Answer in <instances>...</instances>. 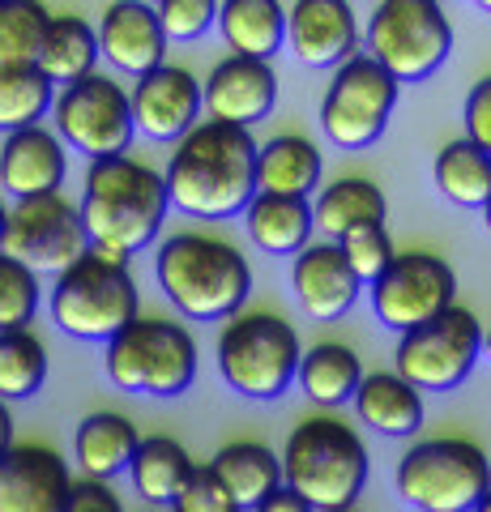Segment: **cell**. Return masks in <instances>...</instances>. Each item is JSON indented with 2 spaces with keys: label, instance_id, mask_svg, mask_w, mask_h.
Instances as JSON below:
<instances>
[{
  "label": "cell",
  "instance_id": "obj_34",
  "mask_svg": "<svg viewBox=\"0 0 491 512\" xmlns=\"http://www.w3.org/2000/svg\"><path fill=\"white\" fill-rule=\"evenodd\" d=\"M47 380V350L30 329L0 333V397L26 402Z\"/></svg>",
  "mask_w": 491,
  "mask_h": 512
},
{
  "label": "cell",
  "instance_id": "obj_4",
  "mask_svg": "<svg viewBox=\"0 0 491 512\" xmlns=\"http://www.w3.org/2000/svg\"><path fill=\"white\" fill-rule=\"evenodd\" d=\"M282 474L316 512H342L368 487V448L355 436V427L316 414L291 431Z\"/></svg>",
  "mask_w": 491,
  "mask_h": 512
},
{
  "label": "cell",
  "instance_id": "obj_49",
  "mask_svg": "<svg viewBox=\"0 0 491 512\" xmlns=\"http://www.w3.org/2000/svg\"><path fill=\"white\" fill-rule=\"evenodd\" d=\"M154 5H158V0H154Z\"/></svg>",
  "mask_w": 491,
  "mask_h": 512
},
{
  "label": "cell",
  "instance_id": "obj_7",
  "mask_svg": "<svg viewBox=\"0 0 491 512\" xmlns=\"http://www.w3.org/2000/svg\"><path fill=\"white\" fill-rule=\"evenodd\" d=\"M299 333L274 312H235L218 338V372L240 397L274 402L299 376Z\"/></svg>",
  "mask_w": 491,
  "mask_h": 512
},
{
  "label": "cell",
  "instance_id": "obj_31",
  "mask_svg": "<svg viewBox=\"0 0 491 512\" xmlns=\"http://www.w3.org/2000/svg\"><path fill=\"white\" fill-rule=\"evenodd\" d=\"M436 188L462 210H483L491 201V154L474 137H457L436 154Z\"/></svg>",
  "mask_w": 491,
  "mask_h": 512
},
{
  "label": "cell",
  "instance_id": "obj_44",
  "mask_svg": "<svg viewBox=\"0 0 491 512\" xmlns=\"http://www.w3.org/2000/svg\"><path fill=\"white\" fill-rule=\"evenodd\" d=\"M483 355L491 359V325H487V333H483Z\"/></svg>",
  "mask_w": 491,
  "mask_h": 512
},
{
  "label": "cell",
  "instance_id": "obj_13",
  "mask_svg": "<svg viewBox=\"0 0 491 512\" xmlns=\"http://www.w3.org/2000/svg\"><path fill=\"white\" fill-rule=\"evenodd\" d=\"M56 133L86 158L124 154L137 133L133 94H124V86L107 73L77 77L56 99Z\"/></svg>",
  "mask_w": 491,
  "mask_h": 512
},
{
  "label": "cell",
  "instance_id": "obj_42",
  "mask_svg": "<svg viewBox=\"0 0 491 512\" xmlns=\"http://www.w3.org/2000/svg\"><path fill=\"white\" fill-rule=\"evenodd\" d=\"M261 512H312V504H308L304 495H299L291 483H282V487L265 500V508H261Z\"/></svg>",
  "mask_w": 491,
  "mask_h": 512
},
{
  "label": "cell",
  "instance_id": "obj_11",
  "mask_svg": "<svg viewBox=\"0 0 491 512\" xmlns=\"http://www.w3.org/2000/svg\"><path fill=\"white\" fill-rule=\"evenodd\" d=\"M479 355H483L479 320H474L470 308L449 303L440 316L406 329L393 359H398V372L410 384H419L423 393H449L474 372Z\"/></svg>",
  "mask_w": 491,
  "mask_h": 512
},
{
  "label": "cell",
  "instance_id": "obj_20",
  "mask_svg": "<svg viewBox=\"0 0 491 512\" xmlns=\"http://www.w3.org/2000/svg\"><path fill=\"white\" fill-rule=\"evenodd\" d=\"M99 43H103V56L116 64L120 73L141 77L167 64V30L163 18H158V5L154 0H116L107 5L103 22H99Z\"/></svg>",
  "mask_w": 491,
  "mask_h": 512
},
{
  "label": "cell",
  "instance_id": "obj_41",
  "mask_svg": "<svg viewBox=\"0 0 491 512\" xmlns=\"http://www.w3.org/2000/svg\"><path fill=\"white\" fill-rule=\"evenodd\" d=\"M65 512H120V500L107 491V478H90L86 474V483H73V495H69Z\"/></svg>",
  "mask_w": 491,
  "mask_h": 512
},
{
  "label": "cell",
  "instance_id": "obj_9",
  "mask_svg": "<svg viewBox=\"0 0 491 512\" xmlns=\"http://www.w3.org/2000/svg\"><path fill=\"white\" fill-rule=\"evenodd\" d=\"M445 0H380L368 18V52L398 77L423 82L453 52V26L445 18Z\"/></svg>",
  "mask_w": 491,
  "mask_h": 512
},
{
  "label": "cell",
  "instance_id": "obj_28",
  "mask_svg": "<svg viewBox=\"0 0 491 512\" xmlns=\"http://www.w3.org/2000/svg\"><path fill=\"white\" fill-rule=\"evenodd\" d=\"M193 457H188V448L171 436H150L137 444V453L129 461V478L137 495L146 504H176V495L184 491L188 474H193Z\"/></svg>",
  "mask_w": 491,
  "mask_h": 512
},
{
  "label": "cell",
  "instance_id": "obj_26",
  "mask_svg": "<svg viewBox=\"0 0 491 512\" xmlns=\"http://www.w3.org/2000/svg\"><path fill=\"white\" fill-rule=\"evenodd\" d=\"M218 30H223L231 52L269 60L287 43V9H282V0H223Z\"/></svg>",
  "mask_w": 491,
  "mask_h": 512
},
{
  "label": "cell",
  "instance_id": "obj_2",
  "mask_svg": "<svg viewBox=\"0 0 491 512\" xmlns=\"http://www.w3.org/2000/svg\"><path fill=\"white\" fill-rule=\"evenodd\" d=\"M171 188L167 175L137 163L129 154L90 158L82 188V218L90 231V248L112 252L129 261L133 252L154 244L167 218Z\"/></svg>",
  "mask_w": 491,
  "mask_h": 512
},
{
  "label": "cell",
  "instance_id": "obj_39",
  "mask_svg": "<svg viewBox=\"0 0 491 512\" xmlns=\"http://www.w3.org/2000/svg\"><path fill=\"white\" fill-rule=\"evenodd\" d=\"M171 508L176 512H235V500H231L227 483L218 478V470L201 466V470L188 474V483H184V491L176 495Z\"/></svg>",
  "mask_w": 491,
  "mask_h": 512
},
{
  "label": "cell",
  "instance_id": "obj_24",
  "mask_svg": "<svg viewBox=\"0 0 491 512\" xmlns=\"http://www.w3.org/2000/svg\"><path fill=\"white\" fill-rule=\"evenodd\" d=\"M210 466L227 483L235 508H248V512H261L269 495L287 483V474H282V457H274L257 440H235L227 448H218Z\"/></svg>",
  "mask_w": 491,
  "mask_h": 512
},
{
  "label": "cell",
  "instance_id": "obj_22",
  "mask_svg": "<svg viewBox=\"0 0 491 512\" xmlns=\"http://www.w3.org/2000/svg\"><path fill=\"white\" fill-rule=\"evenodd\" d=\"M248 239L269 256H295L308 248L316 231V210L308 197H291V192H257L244 210Z\"/></svg>",
  "mask_w": 491,
  "mask_h": 512
},
{
  "label": "cell",
  "instance_id": "obj_27",
  "mask_svg": "<svg viewBox=\"0 0 491 512\" xmlns=\"http://www.w3.org/2000/svg\"><path fill=\"white\" fill-rule=\"evenodd\" d=\"M321 150L304 133H282L265 141L257 154V192H291V197H308L321 188Z\"/></svg>",
  "mask_w": 491,
  "mask_h": 512
},
{
  "label": "cell",
  "instance_id": "obj_40",
  "mask_svg": "<svg viewBox=\"0 0 491 512\" xmlns=\"http://www.w3.org/2000/svg\"><path fill=\"white\" fill-rule=\"evenodd\" d=\"M466 137H474L491 154V73L483 82H474L466 99Z\"/></svg>",
  "mask_w": 491,
  "mask_h": 512
},
{
  "label": "cell",
  "instance_id": "obj_37",
  "mask_svg": "<svg viewBox=\"0 0 491 512\" xmlns=\"http://www.w3.org/2000/svg\"><path fill=\"white\" fill-rule=\"evenodd\" d=\"M338 244H342L346 261L355 265V274H359L363 282H376V278L389 269L393 256H398V252H393V239H389V231H385V222H368V227L346 231Z\"/></svg>",
  "mask_w": 491,
  "mask_h": 512
},
{
  "label": "cell",
  "instance_id": "obj_10",
  "mask_svg": "<svg viewBox=\"0 0 491 512\" xmlns=\"http://www.w3.org/2000/svg\"><path fill=\"white\" fill-rule=\"evenodd\" d=\"M402 82L372 52L338 64L334 82L321 99V128L338 150H368L389 128Z\"/></svg>",
  "mask_w": 491,
  "mask_h": 512
},
{
  "label": "cell",
  "instance_id": "obj_8",
  "mask_svg": "<svg viewBox=\"0 0 491 512\" xmlns=\"http://www.w3.org/2000/svg\"><path fill=\"white\" fill-rule=\"evenodd\" d=\"M491 491V461L479 444L440 436L398 461V495L423 512H474Z\"/></svg>",
  "mask_w": 491,
  "mask_h": 512
},
{
  "label": "cell",
  "instance_id": "obj_36",
  "mask_svg": "<svg viewBox=\"0 0 491 512\" xmlns=\"http://www.w3.org/2000/svg\"><path fill=\"white\" fill-rule=\"evenodd\" d=\"M39 312V269L0 248V333L26 329Z\"/></svg>",
  "mask_w": 491,
  "mask_h": 512
},
{
  "label": "cell",
  "instance_id": "obj_29",
  "mask_svg": "<svg viewBox=\"0 0 491 512\" xmlns=\"http://www.w3.org/2000/svg\"><path fill=\"white\" fill-rule=\"evenodd\" d=\"M316 227L325 231V239H342L346 231L368 227V222H385L389 201L372 180L363 175H342L329 188H321V197L312 201Z\"/></svg>",
  "mask_w": 491,
  "mask_h": 512
},
{
  "label": "cell",
  "instance_id": "obj_19",
  "mask_svg": "<svg viewBox=\"0 0 491 512\" xmlns=\"http://www.w3.org/2000/svg\"><path fill=\"white\" fill-rule=\"evenodd\" d=\"M278 103V73L274 64L261 56H227L223 64H214L210 82H205V111L214 120L231 124H257L265 120Z\"/></svg>",
  "mask_w": 491,
  "mask_h": 512
},
{
  "label": "cell",
  "instance_id": "obj_35",
  "mask_svg": "<svg viewBox=\"0 0 491 512\" xmlns=\"http://www.w3.org/2000/svg\"><path fill=\"white\" fill-rule=\"evenodd\" d=\"M47 26L52 13L39 0H0V64H35Z\"/></svg>",
  "mask_w": 491,
  "mask_h": 512
},
{
  "label": "cell",
  "instance_id": "obj_14",
  "mask_svg": "<svg viewBox=\"0 0 491 512\" xmlns=\"http://www.w3.org/2000/svg\"><path fill=\"white\" fill-rule=\"evenodd\" d=\"M372 286V312L385 329L406 333L432 320L457 299V274L449 261L432 252H402Z\"/></svg>",
  "mask_w": 491,
  "mask_h": 512
},
{
  "label": "cell",
  "instance_id": "obj_17",
  "mask_svg": "<svg viewBox=\"0 0 491 512\" xmlns=\"http://www.w3.org/2000/svg\"><path fill=\"white\" fill-rule=\"evenodd\" d=\"M287 43L308 69H329L355 56L359 22L351 0H295L287 9Z\"/></svg>",
  "mask_w": 491,
  "mask_h": 512
},
{
  "label": "cell",
  "instance_id": "obj_3",
  "mask_svg": "<svg viewBox=\"0 0 491 512\" xmlns=\"http://www.w3.org/2000/svg\"><path fill=\"white\" fill-rule=\"evenodd\" d=\"M154 274L171 308L188 320H227L252 295V269L244 252L214 235H171L158 248Z\"/></svg>",
  "mask_w": 491,
  "mask_h": 512
},
{
  "label": "cell",
  "instance_id": "obj_25",
  "mask_svg": "<svg viewBox=\"0 0 491 512\" xmlns=\"http://www.w3.org/2000/svg\"><path fill=\"white\" fill-rule=\"evenodd\" d=\"M137 444H141V436L124 414L99 410V414H86V419L77 423L73 457L90 478H116V474L129 470Z\"/></svg>",
  "mask_w": 491,
  "mask_h": 512
},
{
  "label": "cell",
  "instance_id": "obj_33",
  "mask_svg": "<svg viewBox=\"0 0 491 512\" xmlns=\"http://www.w3.org/2000/svg\"><path fill=\"white\" fill-rule=\"evenodd\" d=\"M52 86L39 64H0V133L39 124L52 107Z\"/></svg>",
  "mask_w": 491,
  "mask_h": 512
},
{
  "label": "cell",
  "instance_id": "obj_45",
  "mask_svg": "<svg viewBox=\"0 0 491 512\" xmlns=\"http://www.w3.org/2000/svg\"><path fill=\"white\" fill-rule=\"evenodd\" d=\"M483 222H487V231H491V201L483 205Z\"/></svg>",
  "mask_w": 491,
  "mask_h": 512
},
{
  "label": "cell",
  "instance_id": "obj_1",
  "mask_svg": "<svg viewBox=\"0 0 491 512\" xmlns=\"http://www.w3.org/2000/svg\"><path fill=\"white\" fill-rule=\"evenodd\" d=\"M257 137L248 124L201 120L180 137L167 163L171 205L193 218H231L244 214L257 197Z\"/></svg>",
  "mask_w": 491,
  "mask_h": 512
},
{
  "label": "cell",
  "instance_id": "obj_23",
  "mask_svg": "<svg viewBox=\"0 0 491 512\" xmlns=\"http://www.w3.org/2000/svg\"><path fill=\"white\" fill-rule=\"evenodd\" d=\"M423 389L410 384L402 372H372L359 380L355 393V410L359 419L376 427L380 436H415L423 427Z\"/></svg>",
  "mask_w": 491,
  "mask_h": 512
},
{
  "label": "cell",
  "instance_id": "obj_12",
  "mask_svg": "<svg viewBox=\"0 0 491 512\" xmlns=\"http://www.w3.org/2000/svg\"><path fill=\"white\" fill-rule=\"evenodd\" d=\"M0 248L39 274H60L90 248L82 205H73L60 188L39 192V197H18L5 218V231H0Z\"/></svg>",
  "mask_w": 491,
  "mask_h": 512
},
{
  "label": "cell",
  "instance_id": "obj_46",
  "mask_svg": "<svg viewBox=\"0 0 491 512\" xmlns=\"http://www.w3.org/2000/svg\"><path fill=\"white\" fill-rule=\"evenodd\" d=\"M5 218H9V210H5V201H0V231H5Z\"/></svg>",
  "mask_w": 491,
  "mask_h": 512
},
{
  "label": "cell",
  "instance_id": "obj_48",
  "mask_svg": "<svg viewBox=\"0 0 491 512\" xmlns=\"http://www.w3.org/2000/svg\"><path fill=\"white\" fill-rule=\"evenodd\" d=\"M474 5H479L483 13H491V0H474Z\"/></svg>",
  "mask_w": 491,
  "mask_h": 512
},
{
  "label": "cell",
  "instance_id": "obj_47",
  "mask_svg": "<svg viewBox=\"0 0 491 512\" xmlns=\"http://www.w3.org/2000/svg\"><path fill=\"white\" fill-rule=\"evenodd\" d=\"M479 508H483V512H491V491L483 495V504H479Z\"/></svg>",
  "mask_w": 491,
  "mask_h": 512
},
{
  "label": "cell",
  "instance_id": "obj_38",
  "mask_svg": "<svg viewBox=\"0 0 491 512\" xmlns=\"http://www.w3.org/2000/svg\"><path fill=\"white\" fill-rule=\"evenodd\" d=\"M158 18H163L167 39L193 43L218 26V0H158Z\"/></svg>",
  "mask_w": 491,
  "mask_h": 512
},
{
  "label": "cell",
  "instance_id": "obj_6",
  "mask_svg": "<svg viewBox=\"0 0 491 512\" xmlns=\"http://www.w3.org/2000/svg\"><path fill=\"white\" fill-rule=\"evenodd\" d=\"M107 376L124 393L180 397L197 380V342L176 320L137 316L107 342Z\"/></svg>",
  "mask_w": 491,
  "mask_h": 512
},
{
  "label": "cell",
  "instance_id": "obj_43",
  "mask_svg": "<svg viewBox=\"0 0 491 512\" xmlns=\"http://www.w3.org/2000/svg\"><path fill=\"white\" fill-rule=\"evenodd\" d=\"M13 444V414H9V406H5V397H0V453Z\"/></svg>",
  "mask_w": 491,
  "mask_h": 512
},
{
  "label": "cell",
  "instance_id": "obj_16",
  "mask_svg": "<svg viewBox=\"0 0 491 512\" xmlns=\"http://www.w3.org/2000/svg\"><path fill=\"white\" fill-rule=\"evenodd\" d=\"M205 107V86L180 64H158L141 73L133 86V120L137 133L150 141H180L188 128H197Z\"/></svg>",
  "mask_w": 491,
  "mask_h": 512
},
{
  "label": "cell",
  "instance_id": "obj_18",
  "mask_svg": "<svg viewBox=\"0 0 491 512\" xmlns=\"http://www.w3.org/2000/svg\"><path fill=\"white\" fill-rule=\"evenodd\" d=\"M291 286H295L299 308L312 320H338L355 308L363 278L355 274V265L346 261L338 239H325V244H308L304 252H295Z\"/></svg>",
  "mask_w": 491,
  "mask_h": 512
},
{
  "label": "cell",
  "instance_id": "obj_30",
  "mask_svg": "<svg viewBox=\"0 0 491 512\" xmlns=\"http://www.w3.org/2000/svg\"><path fill=\"white\" fill-rule=\"evenodd\" d=\"M359 380H363L359 355L342 342H321V346L304 350V359H299V384H304V393L316 406L334 410V406L355 402Z\"/></svg>",
  "mask_w": 491,
  "mask_h": 512
},
{
  "label": "cell",
  "instance_id": "obj_21",
  "mask_svg": "<svg viewBox=\"0 0 491 512\" xmlns=\"http://www.w3.org/2000/svg\"><path fill=\"white\" fill-rule=\"evenodd\" d=\"M69 154L65 137L47 133V128H13L0 146V188H9L13 197H39V192H56L65 184Z\"/></svg>",
  "mask_w": 491,
  "mask_h": 512
},
{
  "label": "cell",
  "instance_id": "obj_15",
  "mask_svg": "<svg viewBox=\"0 0 491 512\" xmlns=\"http://www.w3.org/2000/svg\"><path fill=\"white\" fill-rule=\"evenodd\" d=\"M69 495L73 478L56 448L9 444L0 453V512H65Z\"/></svg>",
  "mask_w": 491,
  "mask_h": 512
},
{
  "label": "cell",
  "instance_id": "obj_5",
  "mask_svg": "<svg viewBox=\"0 0 491 512\" xmlns=\"http://www.w3.org/2000/svg\"><path fill=\"white\" fill-rule=\"evenodd\" d=\"M137 278L124 256L86 248L73 265L60 269L52 291V320L77 342H112L137 320Z\"/></svg>",
  "mask_w": 491,
  "mask_h": 512
},
{
  "label": "cell",
  "instance_id": "obj_32",
  "mask_svg": "<svg viewBox=\"0 0 491 512\" xmlns=\"http://www.w3.org/2000/svg\"><path fill=\"white\" fill-rule=\"evenodd\" d=\"M103 56V43H99V30H90V22L82 18H52L47 26V39H43V52H39V69L52 77V82L69 86L77 77L94 73V60Z\"/></svg>",
  "mask_w": 491,
  "mask_h": 512
}]
</instances>
